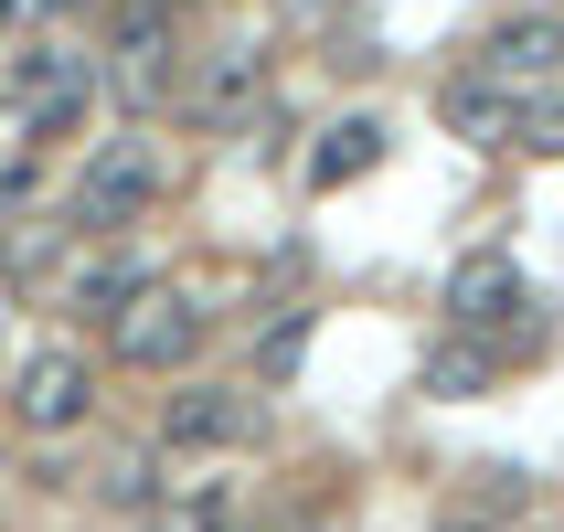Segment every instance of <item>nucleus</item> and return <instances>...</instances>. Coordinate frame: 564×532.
I'll use <instances>...</instances> for the list:
<instances>
[{"instance_id": "2", "label": "nucleus", "mask_w": 564, "mask_h": 532, "mask_svg": "<svg viewBox=\"0 0 564 532\" xmlns=\"http://www.w3.org/2000/svg\"><path fill=\"white\" fill-rule=\"evenodd\" d=\"M96 86L118 96L128 118H160V107H171V86H182V43H171V11H128V32H118V54H107V75H96Z\"/></svg>"}, {"instance_id": "12", "label": "nucleus", "mask_w": 564, "mask_h": 532, "mask_svg": "<svg viewBox=\"0 0 564 532\" xmlns=\"http://www.w3.org/2000/svg\"><path fill=\"white\" fill-rule=\"evenodd\" d=\"M426 394H437V405H469V394H490V341H469V330H437V341H426Z\"/></svg>"}, {"instance_id": "6", "label": "nucleus", "mask_w": 564, "mask_h": 532, "mask_svg": "<svg viewBox=\"0 0 564 532\" xmlns=\"http://www.w3.org/2000/svg\"><path fill=\"white\" fill-rule=\"evenodd\" d=\"M469 75H490L501 96H543L564 75V22H543V11H522V22H490L479 32V64Z\"/></svg>"}, {"instance_id": "14", "label": "nucleus", "mask_w": 564, "mask_h": 532, "mask_svg": "<svg viewBox=\"0 0 564 532\" xmlns=\"http://www.w3.org/2000/svg\"><path fill=\"white\" fill-rule=\"evenodd\" d=\"M160 532H235V490H224V479L171 490V501H160Z\"/></svg>"}, {"instance_id": "13", "label": "nucleus", "mask_w": 564, "mask_h": 532, "mask_svg": "<svg viewBox=\"0 0 564 532\" xmlns=\"http://www.w3.org/2000/svg\"><path fill=\"white\" fill-rule=\"evenodd\" d=\"M75 75H96V64H86V54H54V43H32V54H11V96H22V107L64 96Z\"/></svg>"}, {"instance_id": "9", "label": "nucleus", "mask_w": 564, "mask_h": 532, "mask_svg": "<svg viewBox=\"0 0 564 532\" xmlns=\"http://www.w3.org/2000/svg\"><path fill=\"white\" fill-rule=\"evenodd\" d=\"M437 107H447V128H458L469 150H511V118H522V96H501L490 75H469V64L437 86Z\"/></svg>"}, {"instance_id": "4", "label": "nucleus", "mask_w": 564, "mask_h": 532, "mask_svg": "<svg viewBox=\"0 0 564 532\" xmlns=\"http://www.w3.org/2000/svg\"><path fill=\"white\" fill-rule=\"evenodd\" d=\"M86 405H96V373H86V351H64V341H43L22 373H11V415H22L32 437L86 426Z\"/></svg>"}, {"instance_id": "7", "label": "nucleus", "mask_w": 564, "mask_h": 532, "mask_svg": "<svg viewBox=\"0 0 564 532\" xmlns=\"http://www.w3.org/2000/svg\"><path fill=\"white\" fill-rule=\"evenodd\" d=\"M533 310V287H522V267H511L501 246H479L447 267V319L469 330V341H490V330H511V319Z\"/></svg>"}, {"instance_id": "5", "label": "nucleus", "mask_w": 564, "mask_h": 532, "mask_svg": "<svg viewBox=\"0 0 564 532\" xmlns=\"http://www.w3.org/2000/svg\"><path fill=\"white\" fill-rule=\"evenodd\" d=\"M256 437V394L246 383H171L160 394V447H246Z\"/></svg>"}, {"instance_id": "8", "label": "nucleus", "mask_w": 564, "mask_h": 532, "mask_svg": "<svg viewBox=\"0 0 564 532\" xmlns=\"http://www.w3.org/2000/svg\"><path fill=\"white\" fill-rule=\"evenodd\" d=\"M192 118L203 128H246L256 107H267V43H214V54L192 64Z\"/></svg>"}, {"instance_id": "19", "label": "nucleus", "mask_w": 564, "mask_h": 532, "mask_svg": "<svg viewBox=\"0 0 564 532\" xmlns=\"http://www.w3.org/2000/svg\"><path fill=\"white\" fill-rule=\"evenodd\" d=\"M160 11H192V0H160Z\"/></svg>"}, {"instance_id": "16", "label": "nucleus", "mask_w": 564, "mask_h": 532, "mask_svg": "<svg viewBox=\"0 0 564 532\" xmlns=\"http://www.w3.org/2000/svg\"><path fill=\"white\" fill-rule=\"evenodd\" d=\"M299 341H310V319H267V373H288V362H299Z\"/></svg>"}, {"instance_id": "18", "label": "nucleus", "mask_w": 564, "mask_h": 532, "mask_svg": "<svg viewBox=\"0 0 564 532\" xmlns=\"http://www.w3.org/2000/svg\"><path fill=\"white\" fill-rule=\"evenodd\" d=\"M43 11H86V0H43Z\"/></svg>"}, {"instance_id": "11", "label": "nucleus", "mask_w": 564, "mask_h": 532, "mask_svg": "<svg viewBox=\"0 0 564 532\" xmlns=\"http://www.w3.org/2000/svg\"><path fill=\"white\" fill-rule=\"evenodd\" d=\"M362 171H383V118H330L319 150H310V192H341Z\"/></svg>"}, {"instance_id": "15", "label": "nucleus", "mask_w": 564, "mask_h": 532, "mask_svg": "<svg viewBox=\"0 0 564 532\" xmlns=\"http://www.w3.org/2000/svg\"><path fill=\"white\" fill-rule=\"evenodd\" d=\"M54 246H64V224H22V235L0 246V278H32V267H54Z\"/></svg>"}, {"instance_id": "17", "label": "nucleus", "mask_w": 564, "mask_h": 532, "mask_svg": "<svg viewBox=\"0 0 564 532\" xmlns=\"http://www.w3.org/2000/svg\"><path fill=\"white\" fill-rule=\"evenodd\" d=\"M32 11H43V0H0V32H22V22H32Z\"/></svg>"}, {"instance_id": "3", "label": "nucleus", "mask_w": 564, "mask_h": 532, "mask_svg": "<svg viewBox=\"0 0 564 532\" xmlns=\"http://www.w3.org/2000/svg\"><path fill=\"white\" fill-rule=\"evenodd\" d=\"M107 341H118V362H139V373H182L192 351H203V310H192L182 287H139L118 319H107Z\"/></svg>"}, {"instance_id": "1", "label": "nucleus", "mask_w": 564, "mask_h": 532, "mask_svg": "<svg viewBox=\"0 0 564 532\" xmlns=\"http://www.w3.org/2000/svg\"><path fill=\"white\" fill-rule=\"evenodd\" d=\"M160 182H171V160H160L150 139H107V150L86 160L75 203H64V235H118V224H139L160 203Z\"/></svg>"}, {"instance_id": "10", "label": "nucleus", "mask_w": 564, "mask_h": 532, "mask_svg": "<svg viewBox=\"0 0 564 532\" xmlns=\"http://www.w3.org/2000/svg\"><path fill=\"white\" fill-rule=\"evenodd\" d=\"M139 287H150L139 256H75V267H64V310H75V319H118Z\"/></svg>"}]
</instances>
